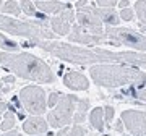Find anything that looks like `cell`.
Segmentation results:
<instances>
[{
    "mask_svg": "<svg viewBox=\"0 0 146 136\" xmlns=\"http://www.w3.org/2000/svg\"><path fill=\"white\" fill-rule=\"evenodd\" d=\"M94 83L102 88H122L138 79L141 71L128 65H94L89 70Z\"/></svg>",
    "mask_w": 146,
    "mask_h": 136,
    "instance_id": "3",
    "label": "cell"
},
{
    "mask_svg": "<svg viewBox=\"0 0 146 136\" xmlns=\"http://www.w3.org/2000/svg\"><path fill=\"white\" fill-rule=\"evenodd\" d=\"M117 5H119L120 8H127V7L130 5V2H128V0H122V2H119V3H117Z\"/></svg>",
    "mask_w": 146,
    "mask_h": 136,
    "instance_id": "31",
    "label": "cell"
},
{
    "mask_svg": "<svg viewBox=\"0 0 146 136\" xmlns=\"http://www.w3.org/2000/svg\"><path fill=\"white\" fill-rule=\"evenodd\" d=\"M34 7L37 8V11H41L42 15H50V16H57L62 15L63 11H67L72 8V5L68 2H49V0H39L34 2Z\"/></svg>",
    "mask_w": 146,
    "mask_h": 136,
    "instance_id": "12",
    "label": "cell"
},
{
    "mask_svg": "<svg viewBox=\"0 0 146 136\" xmlns=\"http://www.w3.org/2000/svg\"><path fill=\"white\" fill-rule=\"evenodd\" d=\"M15 125H16L15 110L13 109L5 110V117H3V120H2V130L8 131V130H11V128H15Z\"/></svg>",
    "mask_w": 146,
    "mask_h": 136,
    "instance_id": "21",
    "label": "cell"
},
{
    "mask_svg": "<svg viewBox=\"0 0 146 136\" xmlns=\"http://www.w3.org/2000/svg\"><path fill=\"white\" fill-rule=\"evenodd\" d=\"M34 46L41 47L42 50L52 53L57 58L67 60L70 63L78 65H133V67H145V52H112L104 49H84L75 47L72 44L60 41H33Z\"/></svg>",
    "mask_w": 146,
    "mask_h": 136,
    "instance_id": "1",
    "label": "cell"
},
{
    "mask_svg": "<svg viewBox=\"0 0 146 136\" xmlns=\"http://www.w3.org/2000/svg\"><path fill=\"white\" fill-rule=\"evenodd\" d=\"M20 102L31 115H41L47 109V96L41 86H26L20 91Z\"/></svg>",
    "mask_w": 146,
    "mask_h": 136,
    "instance_id": "7",
    "label": "cell"
},
{
    "mask_svg": "<svg viewBox=\"0 0 146 136\" xmlns=\"http://www.w3.org/2000/svg\"><path fill=\"white\" fill-rule=\"evenodd\" d=\"M120 121L133 136H145V112L143 110H125L122 112Z\"/></svg>",
    "mask_w": 146,
    "mask_h": 136,
    "instance_id": "9",
    "label": "cell"
},
{
    "mask_svg": "<svg viewBox=\"0 0 146 136\" xmlns=\"http://www.w3.org/2000/svg\"><path fill=\"white\" fill-rule=\"evenodd\" d=\"M2 136H23L20 133V131H10V133H5V135H2Z\"/></svg>",
    "mask_w": 146,
    "mask_h": 136,
    "instance_id": "32",
    "label": "cell"
},
{
    "mask_svg": "<svg viewBox=\"0 0 146 136\" xmlns=\"http://www.w3.org/2000/svg\"><path fill=\"white\" fill-rule=\"evenodd\" d=\"M104 121H107V123H110L112 121V118H114V107H110V105H106L104 109Z\"/></svg>",
    "mask_w": 146,
    "mask_h": 136,
    "instance_id": "24",
    "label": "cell"
},
{
    "mask_svg": "<svg viewBox=\"0 0 146 136\" xmlns=\"http://www.w3.org/2000/svg\"><path fill=\"white\" fill-rule=\"evenodd\" d=\"M0 49H3L5 52H10V53L15 52L16 53L18 49H20V46L15 41H11L10 37H7L5 34H0Z\"/></svg>",
    "mask_w": 146,
    "mask_h": 136,
    "instance_id": "20",
    "label": "cell"
},
{
    "mask_svg": "<svg viewBox=\"0 0 146 136\" xmlns=\"http://www.w3.org/2000/svg\"><path fill=\"white\" fill-rule=\"evenodd\" d=\"M60 94H62V92H52V94L49 96V99H47V105L54 107V105L58 102V97H60Z\"/></svg>",
    "mask_w": 146,
    "mask_h": 136,
    "instance_id": "28",
    "label": "cell"
},
{
    "mask_svg": "<svg viewBox=\"0 0 146 136\" xmlns=\"http://www.w3.org/2000/svg\"><path fill=\"white\" fill-rule=\"evenodd\" d=\"M73 21H75V13H73V10L70 8V10L63 11L62 15L49 16L47 24H50L52 32L55 36H67L68 32H70V26H72Z\"/></svg>",
    "mask_w": 146,
    "mask_h": 136,
    "instance_id": "10",
    "label": "cell"
},
{
    "mask_svg": "<svg viewBox=\"0 0 146 136\" xmlns=\"http://www.w3.org/2000/svg\"><path fill=\"white\" fill-rule=\"evenodd\" d=\"M0 29L5 32H10L13 36H20L31 41H50L55 39L50 29L46 28V23L42 21H23V20H13L0 15Z\"/></svg>",
    "mask_w": 146,
    "mask_h": 136,
    "instance_id": "4",
    "label": "cell"
},
{
    "mask_svg": "<svg viewBox=\"0 0 146 136\" xmlns=\"http://www.w3.org/2000/svg\"><path fill=\"white\" fill-rule=\"evenodd\" d=\"M8 109V105L5 104V102H0V118H2V115H3V112Z\"/></svg>",
    "mask_w": 146,
    "mask_h": 136,
    "instance_id": "30",
    "label": "cell"
},
{
    "mask_svg": "<svg viewBox=\"0 0 146 136\" xmlns=\"http://www.w3.org/2000/svg\"><path fill=\"white\" fill-rule=\"evenodd\" d=\"M135 11L138 18H140V28H141V36L145 34V2L140 0V2H136L135 3Z\"/></svg>",
    "mask_w": 146,
    "mask_h": 136,
    "instance_id": "23",
    "label": "cell"
},
{
    "mask_svg": "<svg viewBox=\"0 0 146 136\" xmlns=\"http://www.w3.org/2000/svg\"><path fill=\"white\" fill-rule=\"evenodd\" d=\"M125 94H130L135 99H140V102H145V71H141V75L138 76L136 81L131 83V86L128 89H125Z\"/></svg>",
    "mask_w": 146,
    "mask_h": 136,
    "instance_id": "16",
    "label": "cell"
},
{
    "mask_svg": "<svg viewBox=\"0 0 146 136\" xmlns=\"http://www.w3.org/2000/svg\"><path fill=\"white\" fill-rule=\"evenodd\" d=\"M76 24H78L81 29L91 32V34L104 36L102 23H101V20L96 16L93 7H89V5H83V7L78 8V13H76Z\"/></svg>",
    "mask_w": 146,
    "mask_h": 136,
    "instance_id": "8",
    "label": "cell"
},
{
    "mask_svg": "<svg viewBox=\"0 0 146 136\" xmlns=\"http://www.w3.org/2000/svg\"><path fill=\"white\" fill-rule=\"evenodd\" d=\"M88 107H89V99H78V104H76V109H75V114H73L72 123H75V125L83 123L84 117H86V112H88Z\"/></svg>",
    "mask_w": 146,
    "mask_h": 136,
    "instance_id": "18",
    "label": "cell"
},
{
    "mask_svg": "<svg viewBox=\"0 0 146 136\" xmlns=\"http://www.w3.org/2000/svg\"><path fill=\"white\" fill-rule=\"evenodd\" d=\"M20 8L21 11H25L26 15L29 16H34V18H37V21H42V23H46L49 21V16L42 15L41 11H37V8L34 7V2H29V0H23V2H20Z\"/></svg>",
    "mask_w": 146,
    "mask_h": 136,
    "instance_id": "17",
    "label": "cell"
},
{
    "mask_svg": "<svg viewBox=\"0 0 146 136\" xmlns=\"http://www.w3.org/2000/svg\"><path fill=\"white\" fill-rule=\"evenodd\" d=\"M78 104V97L70 94H60L58 102L54 105V110L47 114V123L54 128H62L72 123L73 114Z\"/></svg>",
    "mask_w": 146,
    "mask_h": 136,
    "instance_id": "5",
    "label": "cell"
},
{
    "mask_svg": "<svg viewBox=\"0 0 146 136\" xmlns=\"http://www.w3.org/2000/svg\"><path fill=\"white\" fill-rule=\"evenodd\" d=\"M57 136H72V135H70V131H68V128L65 126V128H62V130H60V131L57 133Z\"/></svg>",
    "mask_w": 146,
    "mask_h": 136,
    "instance_id": "29",
    "label": "cell"
},
{
    "mask_svg": "<svg viewBox=\"0 0 146 136\" xmlns=\"http://www.w3.org/2000/svg\"><path fill=\"white\" fill-rule=\"evenodd\" d=\"M104 34L107 37L109 42H114V44H122V46H127V47H133L135 50H140V52H145L146 47V41L145 36L138 34L133 29H128V28H110L107 26L104 29Z\"/></svg>",
    "mask_w": 146,
    "mask_h": 136,
    "instance_id": "6",
    "label": "cell"
},
{
    "mask_svg": "<svg viewBox=\"0 0 146 136\" xmlns=\"http://www.w3.org/2000/svg\"><path fill=\"white\" fill-rule=\"evenodd\" d=\"M63 84L73 91H86L89 88V81L84 75L78 71H68L63 76Z\"/></svg>",
    "mask_w": 146,
    "mask_h": 136,
    "instance_id": "13",
    "label": "cell"
},
{
    "mask_svg": "<svg viewBox=\"0 0 146 136\" xmlns=\"http://www.w3.org/2000/svg\"><path fill=\"white\" fill-rule=\"evenodd\" d=\"M0 65L20 78L36 83H54L55 75L44 60L28 52H0Z\"/></svg>",
    "mask_w": 146,
    "mask_h": 136,
    "instance_id": "2",
    "label": "cell"
},
{
    "mask_svg": "<svg viewBox=\"0 0 146 136\" xmlns=\"http://www.w3.org/2000/svg\"><path fill=\"white\" fill-rule=\"evenodd\" d=\"M0 10H3L5 13H11V15H20V3L18 2H13V0H8V2H3V5H2V8Z\"/></svg>",
    "mask_w": 146,
    "mask_h": 136,
    "instance_id": "22",
    "label": "cell"
},
{
    "mask_svg": "<svg viewBox=\"0 0 146 136\" xmlns=\"http://www.w3.org/2000/svg\"><path fill=\"white\" fill-rule=\"evenodd\" d=\"M0 91H2V81H0Z\"/></svg>",
    "mask_w": 146,
    "mask_h": 136,
    "instance_id": "35",
    "label": "cell"
},
{
    "mask_svg": "<svg viewBox=\"0 0 146 136\" xmlns=\"http://www.w3.org/2000/svg\"><path fill=\"white\" fill-rule=\"evenodd\" d=\"M5 83H8V84H11V83H15V76H7L5 79H3Z\"/></svg>",
    "mask_w": 146,
    "mask_h": 136,
    "instance_id": "33",
    "label": "cell"
},
{
    "mask_svg": "<svg viewBox=\"0 0 146 136\" xmlns=\"http://www.w3.org/2000/svg\"><path fill=\"white\" fill-rule=\"evenodd\" d=\"M117 5L115 0H98L94 2V7H106V8H114Z\"/></svg>",
    "mask_w": 146,
    "mask_h": 136,
    "instance_id": "26",
    "label": "cell"
},
{
    "mask_svg": "<svg viewBox=\"0 0 146 136\" xmlns=\"http://www.w3.org/2000/svg\"><path fill=\"white\" fill-rule=\"evenodd\" d=\"M93 10L96 13V16L101 20V23H106L107 26L114 28L120 23V16L114 8H94L93 7Z\"/></svg>",
    "mask_w": 146,
    "mask_h": 136,
    "instance_id": "15",
    "label": "cell"
},
{
    "mask_svg": "<svg viewBox=\"0 0 146 136\" xmlns=\"http://www.w3.org/2000/svg\"><path fill=\"white\" fill-rule=\"evenodd\" d=\"M89 120H91V125H93L94 130L104 131L106 121H104V110H102V107H94L91 115H89Z\"/></svg>",
    "mask_w": 146,
    "mask_h": 136,
    "instance_id": "19",
    "label": "cell"
},
{
    "mask_svg": "<svg viewBox=\"0 0 146 136\" xmlns=\"http://www.w3.org/2000/svg\"><path fill=\"white\" fill-rule=\"evenodd\" d=\"M2 5H3V2H2V0H0V8H2Z\"/></svg>",
    "mask_w": 146,
    "mask_h": 136,
    "instance_id": "34",
    "label": "cell"
},
{
    "mask_svg": "<svg viewBox=\"0 0 146 136\" xmlns=\"http://www.w3.org/2000/svg\"><path fill=\"white\" fill-rule=\"evenodd\" d=\"M68 39L72 42H80V44H86V46H93V44H107V37L104 36H96V34H91V32L84 31L78 24H73L72 31L67 34Z\"/></svg>",
    "mask_w": 146,
    "mask_h": 136,
    "instance_id": "11",
    "label": "cell"
},
{
    "mask_svg": "<svg viewBox=\"0 0 146 136\" xmlns=\"http://www.w3.org/2000/svg\"><path fill=\"white\" fill-rule=\"evenodd\" d=\"M133 15H135V13H133V10H131V8H123V10H122V13H120L119 16L123 21H131V20H133Z\"/></svg>",
    "mask_w": 146,
    "mask_h": 136,
    "instance_id": "27",
    "label": "cell"
},
{
    "mask_svg": "<svg viewBox=\"0 0 146 136\" xmlns=\"http://www.w3.org/2000/svg\"><path fill=\"white\" fill-rule=\"evenodd\" d=\"M68 131H70L72 136H86V130L80 125H75L73 128H68Z\"/></svg>",
    "mask_w": 146,
    "mask_h": 136,
    "instance_id": "25",
    "label": "cell"
},
{
    "mask_svg": "<svg viewBox=\"0 0 146 136\" xmlns=\"http://www.w3.org/2000/svg\"><path fill=\"white\" fill-rule=\"evenodd\" d=\"M47 128H49V123L44 118L36 115L26 118L25 123H23V130L26 131L28 135H46Z\"/></svg>",
    "mask_w": 146,
    "mask_h": 136,
    "instance_id": "14",
    "label": "cell"
}]
</instances>
